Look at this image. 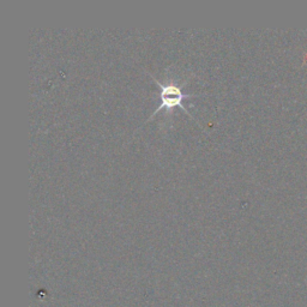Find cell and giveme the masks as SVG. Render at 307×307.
I'll return each mask as SVG.
<instances>
[{
	"instance_id": "6da1fadb",
	"label": "cell",
	"mask_w": 307,
	"mask_h": 307,
	"mask_svg": "<svg viewBox=\"0 0 307 307\" xmlns=\"http://www.w3.org/2000/svg\"><path fill=\"white\" fill-rule=\"evenodd\" d=\"M149 74L151 76L152 80L158 83L159 88H160V103H159L158 108L154 110L152 114L149 117L148 120L152 119V118L155 117L161 109L172 110L176 108V107H179V108L183 109L188 117L192 118V119H195V118L192 117V114L188 112L186 108H185L184 101L185 100L191 99V98H198V96H201V95L185 94V92L183 91V88H181L180 85L177 83V82L169 81V82H167V83H161V82H160L156 77H154L151 73H149Z\"/></svg>"
}]
</instances>
